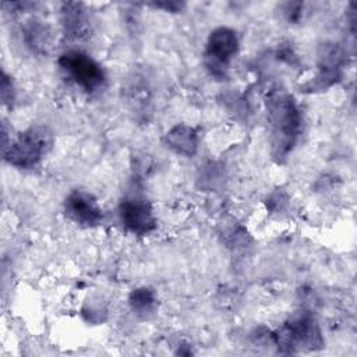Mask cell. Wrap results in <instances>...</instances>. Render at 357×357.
<instances>
[{
  "label": "cell",
  "instance_id": "11",
  "mask_svg": "<svg viewBox=\"0 0 357 357\" xmlns=\"http://www.w3.org/2000/svg\"><path fill=\"white\" fill-rule=\"evenodd\" d=\"M128 304L135 315L146 319L156 312L158 297L152 289L141 286V287L131 290V293L128 296Z\"/></svg>",
  "mask_w": 357,
  "mask_h": 357
},
{
  "label": "cell",
  "instance_id": "12",
  "mask_svg": "<svg viewBox=\"0 0 357 357\" xmlns=\"http://www.w3.org/2000/svg\"><path fill=\"white\" fill-rule=\"evenodd\" d=\"M25 43L35 52H46L49 46L50 32L47 26L39 20H29L22 28Z\"/></svg>",
  "mask_w": 357,
  "mask_h": 357
},
{
  "label": "cell",
  "instance_id": "9",
  "mask_svg": "<svg viewBox=\"0 0 357 357\" xmlns=\"http://www.w3.org/2000/svg\"><path fill=\"white\" fill-rule=\"evenodd\" d=\"M60 24L64 36L70 39H82L91 31L88 10L82 3H63L60 7Z\"/></svg>",
  "mask_w": 357,
  "mask_h": 357
},
{
  "label": "cell",
  "instance_id": "6",
  "mask_svg": "<svg viewBox=\"0 0 357 357\" xmlns=\"http://www.w3.org/2000/svg\"><path fill=\"white\" fill-rule=\"evenodd\" d=\"M119 219L123 227L135 236H145L156 229V216L151 202L138 190H131L119 204Z\"/></svg>",
  "mask_w": 357,
  "mask_h": 357
},
{
  "label": "cell",
  "instance_id": "7",
  "mask_svg": "<svg viewBox=\"0 0 357 357\" xmlns=\"http://www.w3.org/2000/svg\"><path fill=\"white\" fill-rule=\"evenodd\" d=\"M344 64L343 49L333 42L321 45L318 50L317 74L311 81H308L304 88L310 92L324 91L337 82Z\"/></svg>",
  "mask_w": 357,
  "mask_h": 357
},
{
  "label": "cell",
  "instance_id": "3",
  "mask_svg": "<svg viewBox=\"0 0 357 357\" xmlns=\"http://www.w3.org/2000/svg\"><path fill=\"white\" fill-rule=\"evenodd\" d=\"M57 64L64 78L88 95L99 92L106 84L103 67L82 50H66L60 54Z\"/></svg>",
  "mask_w": 357,
  "mask_h": 357
},
{
  "label": "cell",
  "instance_id": "4",
  "mask_svg": "<svg viewBox=\"0 0 357 357\" xmlns=\"http://www.w3.org/2000/svg\"><path fill=\"white\" fill-rule=\"evenodd\" d=\"M272 337L278 349L286 353L315 350L324 346L319 326L308 312H300L287 319Z\"/></svg>",
  "mask_w": 357,
  "mask_h": 357
},
{
  "label": "cell",
  "instance_id": "10",
  "mask_svg": "<svg viewBox=\"0 0 357 357\" xmlns=\"http://www.w3.org/2000/svg\"><path fill=\"white\" fill-rule=\"evenodd\" d=\"M198 132L187 124H176L165 134V144L178 155L192 156L198 149Z\"/></svg>",
  "mask_w": 357,
  "mask_h": 357
},
{
  "label": "cell",
  "instance_id": "2",
  "mask_svg": "<svg viewBox=\"0 0 357 357\" xmlns=\"http://www.w3.org/2000/svg\"><path fill=\"white\" fill-rule=\"evenodd\" d=\"M53 145V132L46 126H32L3 145L4 160L17 169H33Z\"/></svg>",
  "mask_w": 357,
  "mask_h": 357
},
{
  "label": "cell",
  "instance_id": "8",
  "mask_svg": "<svg viewBox=\"0 0 357 357\" xmlns=\"http://www.w3.org/2000/svg\"><path fill=\"white\" fill-rule=\"evenodd\" d=\"M64 212L71 222L82 227H95L103 220V211L98 199L85 190H73L66 197Z\"/></svg>",
  "mask_w": 357,
  "mask_h": 357
},
{
  "label": "cell",
  "instance_id": "13",
  "mask_svg": "<svg viewBox=\"0 0 357 357\" xmlns=\"http://www.w3.org/2000/svg\"><path fill=\"white\" fill-rule=\"evenodd\" d=\"M0 88H1L3 105L13 106L14 99H15V89H14V84L11 81V77H8L6 71H3V74H1V86Z\"/></svg>",
  "mask_w": 357,
  "mask_h": 357
},
{
  "label": "cell",
  "instance_id": "15",
  "mask_svg": "<svg viewBox=\"0 0 357 357\" xmlns=\"http://www.w3.org/2000/svg\"><path fill=\"white\" fill-rule=\"evenodd\" d=\"M151 6H153V7H156V8H163L165 11L177 13V11H180V10L183 8V6H184V4H181V3H173V1H169V3H153V4H151Z\"/></svg>",
  "mask_w": 357,
  "mask_h": 357
},
{
  "label": "cell",
  "instance_id": "14",
  "mask_svg": "<svg viewBox=\"0 0 357 357\" xmlns=\"http://www.w3.org/2000/svg\"><path fill=\"white\" fill-rule=\"evenodd\" d=\"M284 14L289 21H298L303 13V4L301 3H287L284 4Z\"/></svg>",
  "mask_w": 357,
  "mask_h": 357
},
{
  "label": "cell",
  "instance_id": "1",
  "mask_svg": "<svg viewBox=\"0 0 357 357\" xmlns=\"http://www.w3.org/2000/svg\"><path fill=\"white\" fill-rule=\"evenodd\" d=\"M272 158L282 163L293 152L301 134V114L294 98L286 91H275L266 99Z\"/></svg>",
  "mask_w": 357,
  "mask_h": 357
},
{
  "label": "cell",
  "instance_id": "5",
  "mask_svg": "<svg viewBox=\"0 0 357 357\" xmlns=\"http://www.w3.org/2000/svg\"><path fill=\"white\" fill-rule=\"evenodd\" d=\"M238 52L237 32L229 26H218L208 35L204 61L209 73L218 78L226 77L231 60Z\"/></svg>",
  "mask_w": 357,
  "mask_h": 357
}]
</instances>
